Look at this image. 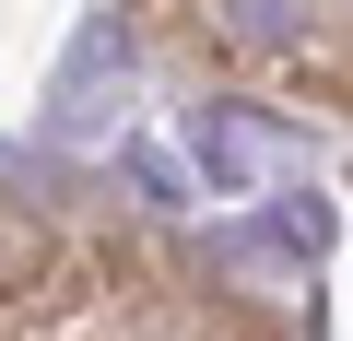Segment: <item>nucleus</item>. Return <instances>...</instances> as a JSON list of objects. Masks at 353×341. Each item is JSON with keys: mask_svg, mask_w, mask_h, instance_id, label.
I'll return each instance as SVG.
<instances>
[{"mask_svg": "<svg viewBox=\"0 0 353 341\" xmlns=\"http://www.w3.org/2000/svg\"><path fill=\"white\" fill-rule=\"evenodd\" d=\"M306 12L318 0H201V36L224 59H306Z\"/></svg>", "mask_w": 353, "mask_h": 341, "instance_id": "nucleus-1", "label": "nucleus"}]
</instances>
